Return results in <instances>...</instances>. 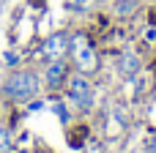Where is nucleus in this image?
<instances>
[{
	"mask_svg": "<svg viewBox=\"0 0 156 153\" xmlns=\"http://www.w3.org/2000/svg\"><path fill=\"white\" fill-rule=\"evenodd\" d=\"M148 151H151V153H156V134L151 137V145H148Z\"/></svg>",
	"mask_w": 156,
	"mask_h": 153,
	"instance_id": "1a4fd4ad",
	"label": "nucleus"
},
{
	"mask_svg": "<svg viewBox=\"0 0 156 153\" xmlns=\"http://www.w3.org/2000/svg\"><path fill=\"white\" fill-rule=\"evenodd\" d=\"M14 145H11V134L5 129H0V153H11Z\"/></svg>",
	"mask_w": 156,
	"mask_h": 153,
	"instance_id": "0eeeda50",
	"label": "nucleus"
},
{
	"mask_svg": "<svg viewBox=\"0 0 156 153\" xmlns=\"http://www.w3.org/2000/svg\"><path fill=\"white\" fill-rule=\"evenodd\" d=\"M66 49H69V36L55 33V36H49V38L41 44V57H44V60H58V57L66 55Z\"/></svg>",
	"mask_w": 156,
	"mask_h": 153,
	"instance_id": "20e7f679",
	"label": "nucleus"
},
{
	"mask_svg": "<svg viewBox=\"0 0 156 153\" xmlns=\"http://www.w3.org/2000/svg\"><path fill=\"white\" fill-rule=\"evenodd\" d=\"M69 96H71V101H74L80 110H88V107H90V101H93V90H90V82H88L82 74L71 77V79H69Z\"/></svg>",
	"mask_w": 156,
	"mask_h": 153,
	"instance_id": "f03ea898",
	"label": "nucleus"
},
{
	"mask_svg": "<svg viewBox=\"0 0 156 153\" xmlns=\"http://www.w3.org/2000/svg\"><path fill=\"white\" fill-rule=\"evenodd\" d=\"M121 71H123L126 77L137 74V71H140V57H137L134 52H126V55L121 57Z\"/></svg>",
	"mask_w": 156,
	"mask_h": 153,
	"instance_id": "423d86ee",
	"label": "nucleus"
},
{
	"mask_svg": "<svg viewBox=\"0 0 156 153\" xmlns=\"http://www.w3.org/2000/svg\"><path fill=\"white\" fill-rule=\"evenodd\" d=\"M71 47H74V63H77L82 71H93V68H96V52L90 49V44H88L82 36H77Z\"/></svg>",
	"mask_w": 156,
	"mask_h": 153,
	"instance_id": "7ed1b4c3",
	"label": "nucleus"
},
{
	"mask_svg": "<svg viewBox=\"0 0 156 153\" xmlns=\"http://www.w3.org/2000/svg\"><path fill=\"white\" fill-rule=\"evenodd\" d=\"M38 74H33V71H19V74H11L8 77V82H5V93L11 96V99H16V101H27V99H33L36 93H38Z\"/></svg>",
	"mask_w": 156,
	"mask_h": 153,
	"instance_id": "f257e3e1",
	"label": "nucleus"
},
{
	"mask_svg": "<svg viewBox=\"0 0 156 153\" xmlns=\"http://www.w3.org/2000/svg\"><path fill=\"white\" fill-rule=\"evenodd\" d=\"M132 8H134V0H123V3H118L115 11H118V14H126V11H132Z\"/></svg>",
	"mask_w": 156,
	"mask_h": 153,
	"instance_id": "6e6552de",
	"label": "nucleus"
},
{
	"mask_svg": "<svg viewBox=\"0 0 156 153\" xmlns=\"http://www.w3.org/2000/svg\"><path fill=\"white\" fill-rule=\"evenodd\" d=\"M66 74H69V68H66V60H63V57H58V60H49V66H47V74H44V79H47V85H49V88L55 90V88H60V85H63Z\"/></svg>",
	"mask_w": 156,
	"mask_h": 153,
	"instance_id": "39448f33",
	"label": "nucleus"
}]
</instances>
